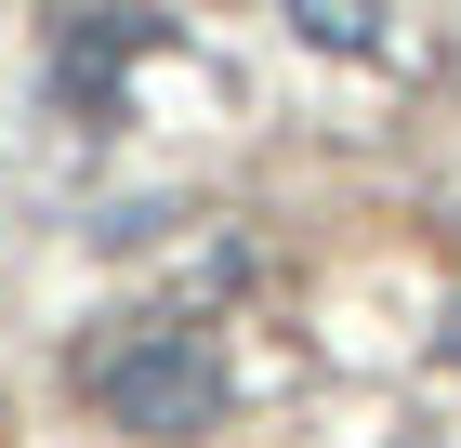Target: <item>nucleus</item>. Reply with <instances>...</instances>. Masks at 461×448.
<instances>
[{
  "mask_svg": "<svg viewBox=\"0 0 461 448\" xmlns=\"http://www.w3.org/2000/svg\"><path fill=\"white\" fill-rule=\"evenodd\" d=\"M212 14H238V0H212Z\"/></svg>",
  "mask_w": 461,
  "mask_h": 448,
  "instance_id": "nucleus-4",
  "label": "nucleus"
},
{
  "mask_svg": "<svg viewBox=\"0 0 461 448\" xmlns=\"http://www.w3.org/2000/svg\"><path fill=\"white\" fill-rule=\"evenodd\" d=\"M93 396H106V422L119 435H198V422L224 409V343L198 330V316H158V330H132V343L93 370Z\"/></svg>",
  "mask_w": 461,
  "mask_h": 448,
  "instance_id": "nucleus-1",
  "label": "nucleus"
},
{
  "mask_svg": "<svg viewBox=\"0 0 461 448\" xmlns=\"http://www.w3.org/2000/svg\"><path fill=\"white\" fill-rule=\"evenodd\" d=\"M145 40H158V14H93V27H67V53H53V93H67L79 119H119V67H132Z\"/></svg>",
  "mask_w": 461,
  "mask_h": 448,
  "instance_id": "nucleus-2",
  "label": "nucleus"
},
{
  "mask_svg": "<svg viewBox=\"0 0 461 448\" xmlns=\"http://www.w3.org/2000/svg\"><path fill=\"white\" fill-rule=\"evenodd\" d=\"M290 27L317 53H383V0H290Z\"/></svg>",
  "mask_w": 461,
  "mask_h": 448,
  "instance_id": "nucleus-3",
  "label": "nucleus"
}]
</instances>
